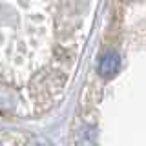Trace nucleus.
<instances>
[{"instance_id": "1", "label": "nucleus", "mask_w": 146, "mask_h": 146, "mask_svg": "<svg viewBox=\"0 0 146 146\" xmlns=\"http://www.w3.org/2000/svg\"><path fill=\"white\" fill-rule=\"evenodd\" d=\"M119 64H121L119 55H117L115 51H108V53H104L102 57H100L97 71H99V75L102 77V79H111V77L117 75Z\"/></svg>"}, {"instance_id": "2", "label": "nucleus", "mask_w": 146, "mask_h": 146, "mask_svg": "<svg viewBox=\"0 0 146 146\" xmlns=\"http://www.w3.org/2000/svg\"><path fill=\"white\" fill-rule=\"evenodd\" d=\"M95 139H97V131H95V128H91V126H84L79 131V135H77V141H79L80 146H93Z\"/></svg>"}]
</instances>
